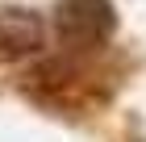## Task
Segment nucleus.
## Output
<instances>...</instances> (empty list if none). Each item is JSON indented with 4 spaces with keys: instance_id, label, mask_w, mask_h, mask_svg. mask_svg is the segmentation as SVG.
I'll list each match as a JSON object with an SVG mask.
<instances>
[{
    "instance_id": "2",
    "label": "nucleus",
    "mask_w": 146,
    "mask_h": 142,
    "mask_svg": "<svg viewBox=\"0 0 146 142\" xmlns=\"http://www.w3.org/2000/svg\"><path fill=\"white\" fill-rule=\"evenodd\" d=\"M42 46V21L34 13H0V55H29Z\"/></svg>"
},
{
    "instance_id": "1",
    "label": "nucleus",
    "mask_w": 146,
    "mask_h": 142,
    "mask_svg": "<svg viewBox=\"0 0 146 142\" xmlns=\"http://www.w3.org/2000/svg\"><path fill=\"white\" fill-rule=\"evenodd\" d=\"M58 29L75 38V42H88V38H100L113 29V9L109 0H67L63 13H58Z\"/></svg>"
}]
</instances>
